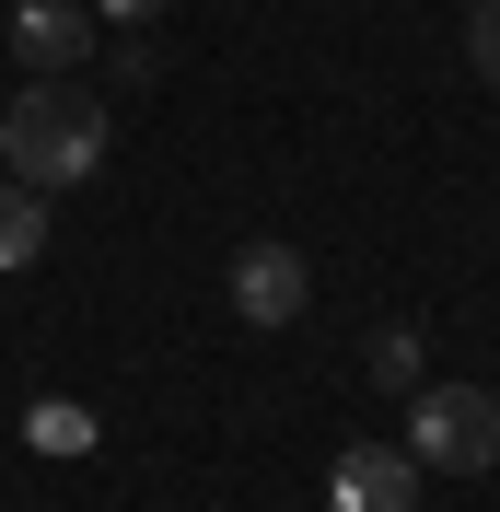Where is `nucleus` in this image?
Listing matches in <instances>:
<instances>
[{
	"mask_svg": "<svg viewBox=\"0 0 500 512\" xmlns=\"http://www.w3.org/2000/svg\"><path fill=\"white\" fill-rule=\"evenodd\" d=\"M105 140H117V117H105L70 70H24V94L0 117V175H24L35 198H59V187H82V175H105Z\"/></svg>",
	"mask_w": 500,
	"mask_h": 512,
	"instance_id": "obj_1",
	"label": "nucleus"
},
{
	"mask_svg": "<svg viewBox=\"0 0 500 512\" xmlns=\"http://www.w3.org/2000/svg\"><path fill=\"white\" fill-rule=\"evenodd\" d=\"M407 454L431 478H489L500 466V384H419L407 396Z\"/></svg>",
	"mask_w": 500,
	"mask_h": 512,
	"instance_id": "obj_2",
	"label": "nucleus"
},
{
	"mask_svg": "<svg viewBox=\"0 0 500 512\" xmlns=\"http://www.w3.org/2000/svg\"><path fill=\"white\" fill-rule=\"evenodd\" d=\"M303 303H314V256L280 245V233H256V245L233 256V315L245 326H291Z\"/></svg>",
	"mask_w": 500,
	"mask_h": 512,
	"instance_id": "obj_3",
	"label": "nucleus"
},
{
	"mask_svg": "<svg viewBox=\"0 0 500 512\" xmlns=\"http://www.w3.org/2000/svg\"><path fill=\"white\" fill-rule=\"evenodd\" d=\"M326 512H419V454L407 443H338Z\"/></svg>",
	"mask_w": 500,
	"mask_h": 512,
	"instance_id": "obj_4",
	"label": "nucleus"
},
{
	"mask_svg": "<svg viewBox=\"0 0 500 512\" xmlns=\"http://www.w3.org/2000/svg\"><path fill=\"white\" fill-rule=\"evenodd\" d=\"M94 0H24V12H12V59L24 70H82L94 59Z\"/></svg>",
	"mask_w": 500,
	"mask_h": 512,
	"instance_id": "obj_5",
	"label": "nucleus"
},
{
	"mask_svg": "<svg viewBox=\"0 0 500 512\" xmlns=\"http://www.w3.org/2000/svg\"><path fill=\"white\" fill-rule=\"evenodd\" d=\"M35 256H47V210H35L24 175H0V280H12V268H35Z\"/></svg>",
	"mask_w": 500,
	"mask_h": 512,
	"instance_id": "obj_6",
	"label": "nucleus"
},
{
	"mask_svg": "<svg viewBox=\"0 0 500 512\" xmlns=\"http://www.w3.org/2000/svg\"><path fill=\"white\" fill-rule=\"evenodd\" d=\"M24 443H47V454H94V419L47 396V408H24Z\"/></svg>",
	"mask_w": 500,
	"mask_h": 512,
	"instance_id": "obj_7",
	"label": "nucleus"
},
{
	"mask_svg": "<svg viewBox=\"0 0 500 512\" xmlns=\"http://www.w3.org/2000/svg\"><path fill=\"white\" fill-rule=\"evenodd\" d=\"M419 361H431L419 326H384V338H373V384H419Z\"/></svg>",
	"mask_w": 500,
	"mask_h": 512,
	"instance_id": "obj_8",
	"label": "nucleus"
},
{
	"mask_svg": "<svg viewBox=\"0 0 500 512\" xmlns=\"http://www.w3.org/2000/svg\"><path fill=\"white\" fill-rule=\"evenodd\" d=\"M466 70L500 94V0H477V12H466Z\"/></svg>",
	"mask_w": 500,
	"mask_h": 512,
	"instance_id": "obj_9",
	"label": "nucleus"
},
{
	"mask_svg": "<svg viewBox=\"0 0 500 512\" xmlns=\"http://www.w3.org/2000/svg\"><path fill=\"white\" fill-rule=\"evenodd\" d=\"M105 24H163V12H175V0H94Z\"/></svg>",
	"mask_w": 500,
	"mask_h": 512,
	"instance_id": "obj_10",
	"label": "nucleus"
}]
</instances>
